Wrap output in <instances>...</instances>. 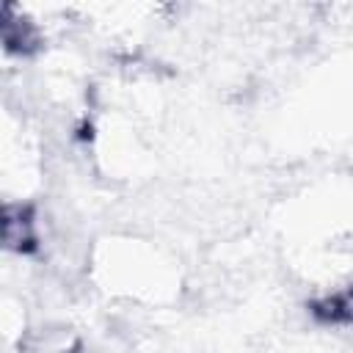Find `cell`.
Masks as SVG:
<instances>
[{
  "label": "cell",
  "mask_w": 353,
  "mask_h": 353,
  "mask_svg": "<svg viewBox=\"0 0 353 353\" xmlns=\"http://www.w3.org/2000/svg\"><path fill=\"white\" fill-rule=\"evenodd\" d=\"M3 245L17 254H33L39 248L36 212L30 204H6L3 207Z\"/></svg>",
  "instance_id": "obj_1"
},
{
  "label": "cell",
  "mask_w": 353,
  "mask_h": 353,
  "mask_svg": "<svg viewBox=\"0 0 353 353\" xmlns=\"http://www.w3.org/2000/svg\"><path fill=\"white\" fill-rule=\"evenodd\" d=\"M309 312L323 325H347V323H353V287L312 301Z\"/></svg>",
  "instance_id": "obj_2"
},
{
  "label": "cell",
  "mask_w": 353,
  "mask_h": 353,
  "mask_svg": "<svg viewBox=\"0 0 353 353\" xmlns=\"http://www.w3.org/2000/svg\"><path fill=\"white\" fill-rule=\"evenodd\" d=\"M39 30L25 17H17L14 8H6L3 14V47L17 55H28L39 47Z\"/></svg>",
  "instance_id": "obj_3"
}]
</instances>
